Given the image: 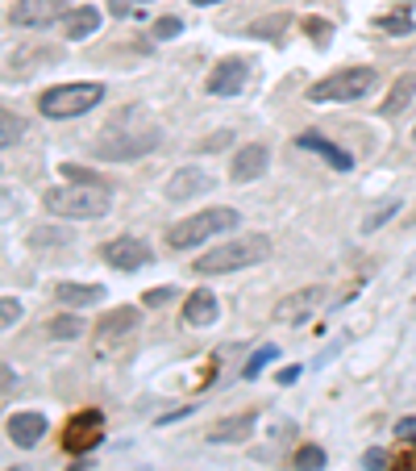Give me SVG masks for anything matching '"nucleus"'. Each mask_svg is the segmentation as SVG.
Instances as JSON below:
<instances>
[{
	"instance_id": "f257e3e1",
	"label": "nucleus",
	"mask_w": 416,
	"mask_h": 471,
	"mask_svg": "<svg viewBox=\"0 0 416 471\" xmlns=\"http://www.w3.org/2000/svg\"><path fill=\"white\" fill-rule=\"evenodd\" d=\"M267 254H271V238L267 234H242V238H229L216 251L200 254L191 271L196 276H229V271H246V267L267 263Z\"/></svg>"
},
{
	"instance_id": "f03ea898",
	"label": "nucleus",
	"mask_w": 416,
	"mask_h": 471,
	"mask_svg": "<svg viewBox=\"0 0 416 471\" xmlns=\"http://www.w3.org/2000/svg\"><path fill=\"white\" fill-rule=\"evenodd\" d=\"M242 226V213L229 205H216V209H204V213H191L183 218L179 226L166 230V246L171 251H191V246H200V242L216 238V234H229Z\"/></svg>"
},
{
	"instance_id": "7ed1b4c3",
	"label": "nucleus",
	"mask_w": 416,
	"mask_h": 471,
	"mask_svg": "<svg viewBox=\"0 0 416 471\" xmlns=\"http://www.w3.org/2000/svg\"><path fill=\"white\" fill-rule=\"evenodd\" d=\"M42 205H47V213H55V218L96 221L108 213V193L105 188H88V184H59V188H47Z\"/></svg>"
},
{
	"instance_id": "20e7f679",
	"label": "nucleus",
	"mask_w": 416,
	"mask_h": 471,
	"mask_svg": "<svg viewBox=\"0 0 416 471\" xmlns=\"http://www.w3.org/2000/svg\"><path fill=\"white\" fill-rule=\"evenodd\" d=\"M100 100H105V84H59L38 97V113L50 121H72L83 117L88 109H96Z\"/></svg>"
},
{
	"instance_id": "39448f33",
	"label": "nucleus",
	"mask_w": 416,
	"mask_h": 471,
	"mask_svg": "<svg viewBox=\"0 0 416 471\" xmlns=\"http://www.w3.org/2000/svg\"><path fill=\"white\" fill-rule=\"evenodd\" d=\"M158 146H163V133L155 125H146V130H105L92 142V155L105 158V163H130V158H142Z\"/></svg>"
},
{
	"instance_id": "423d86ee",
	"label": "nucleus",
	"mask_w": 416,
	"mask_h": 471,
	"mask_svg": "<svg viewBox=\"0 0 416 471\" xmlns=\"http://www.w3.org/2000/svg\"><path fill=\"white\" fill-rule=\"evenodd\" d=\"M379 84V72L375 67H345V72L325 75L321 84L309 88L312 105H342V100H362L370 88Z\"/></svg>"
},
{
	"instance_id": "0eeeda50",
	"label": "nucleus",
	"mask_w": 416,
	"mask_h": 471,
	"mask_svg": "<svg viewBox=\"0 0 416 471\" xmlns=\"http://www.w3.org/2000/svg\"><path fill=\"white\" fill-rule=\"evenodd\" d=\"M100 442H105V413L100 409L75 413L72 422H67V430H63V450H67V455H88V450H96Z\"/></svg>"
},
{
	"instance_id": "6e6552de",
	"label": "nucleus",
	"mask_w": 416,
	"mask_h": 471,
	"mask_svg": "<svg viewBox=\"0 0 416 471\" xmlns=\"http://www.w3.org/2000/svg\"><path fill=\"white\" fill-rule=\"evenodd\" d=\"M100 254H105V263L117 267V271H142V267L155 263V251H150V242H146V238H133V234L105 242V246H100Z\"/></svg>"
},
{
	"instance_id": "1a4fd4ad",
	"label": "nucleus",
	"mask_w": 416,
	"mask_h": 471,
	"mask_svg": "<svg viewBox=\"0 0 416 471\" xmlns=\"http://www.w3.org/2000/svg\"><path fill=\"white\" fill-rule=\"evenodd\" d=\"M325 296H329V292H325L321 284L292 292V296H284V301L275 304V321H284V326H300V321H309V317L321 309Z\"/></svg>"
},
{
	"instance_id": "9d476101",
	"label": "nucleus",
	"mask_w": 416,
	"mask_h": 471,
	"mask_svg": "<svg viewBox=\"0 0 416 471\" xmlns=\"http://www.w3.org/2000/svg\"><path fill=\"white\" fill-rule=\"evenodd\" d=\"M67 17V0H17L9 21L21 25V30H42V25Z\"/></svg>"
},
{
	"instance_id": "9b49d317",
	"label": "nucleus",
	"mask_w": 416,
	"mask_h": 471,
	"mask_svg": "<svg viewBox=\"0 0 416 471\" xmlns=\"http://www.w3.org/2000/svg\"><path fill=\"white\" fill-rule=\"evenodd\" d=\"M216 180H213V171H204V167H179L171 180H166V201H196V196L204 193H213Z\"/></svg>"
},
{
	"instance_id": "f8f14e48",
	"label": "nucleus",
	"mask_w": 416,
	"mask_h": 471,
	"mask_svg": "<svg viewBox=\"0 0 416 471\" xmlns=\"http://www.w3.org/2000/svg\"><path fill=\"white\" fill-rule=\"evenodd\" d=\"M246 80H250V63L225 59V63H216L213 75H208V92L213 97H238L242 88H246Z\"/></svg>"
},
{
	"instance_id": "ddd939ff",
	"label": "nucleus",
	"mask_w": 416,
	"mask_h": 471,
	"mask_svg": "<svg viewBox=\"0 0 416 471\" xmlns=\"http://www.w3.org/2000/svg\"><path fill=\"white\" fill-rule=\"evenodd\" d=\"M267 167H271V150H267L262 142H250V146H242L238 155H233L229 176H233V184H250V180H262Z\"/></svg>"
},
{
	"instance_id": "4468645a",
	"label": "nucleus",
	"mask_w": 416,
	"mask_h": 471,
	"mask_svg": "<svg viewBox=\"0 0 416 471\" xmlns=\"http://www.w3.org/2000/svg\"><path fill=\"white\" fill-rule=\"evenodd\" d=\"M296 146H300V150H312V155H321L333 171H350V167H354V155H350V150H342L337 142H329V138H321L317 130L296 133Z\"/></svg>"
},
{
	"instance_id": "2eb2a0df",
	"label": "nucleus",
	"mask_w": 416,
	"mask_h": 471,
	"mask_svg": "<svg viewBox=\"0 0 416 471\" xmlns=\"http://www.w3.org/2000/svg\"><path fill=\"white\" fill-rule=\"evenodd\" d=\"M216 317H221V301H216L208 288H196L188 301H183V321H188V326H196V330L213 326Z\"/></svg>"
},
{
	"instance_id": "dca6fc26",
	"label": "nucleus",
	"mask_w": 416,
	"mask_h": 471,
	"mask_svg": "<svg viewBox=\"0 0 416 471\" xmlns=\"http://www.w3.org/2000/svg\"><path fill=\"white\" fill-rule=\"evenodd\" d=\"M4 430H9V438L17 442V447L30 450V447L42 442V434H47V417H42V413H13Z\"/></svg>"
},
{
	"instance_id": "f3484780",
	"label": "nucleus",
	"mask_w": 416,
	"mask_h": 471,
	"mask_svg": "<svg viewBox=\"0 0 416 471\" xmlns=\"http://www.w3.org/2000/svg\"><path fill=\"white\" fill-rule=\"evenodd\" d=\"M250 434H254V413H238V417H221L204 438L216 447V442H242Z\"/></svg>"
},
{
	"instance_id": "a211bd4d",
	"label": "nucleus",
	"mask_w": 416,
	"mask_h": 471,
	"mask_svg": "<svg viewBox=\"0 0 416 471\" xmlns=\"http://www.w3.org/2000/svg\"><path fill=\"white\" fill-rule=\"evenodd\" d=\"M96 30H100V9H92V4H80V9H72L67 17H63V34L72 38V42L92 38Z\"/></svg>"
},
{
	"instance_id": "6ab92c4d",
	"label": "nucleus",
	"mask_w": 416,
	"mask_h": 471,
	"mask_svg": "<svg viewBox=\"0 0 416 471\" xmlns=\"http://www.w3.org/2000/svg\"><path fill=\"white\" fill-rule=\"evenodd\" d=\"M412 100H416V72H404V75H400V80L392 84L387 100L379 105V113H383V117H400V113H404Z\"/></svg>"
},
{
	"instance_id": "aec40b11",
	"label": "nucleus",
	"mask_w": 416,
	"mask_h": 471,
	"mask_svg": "<svg viewBox=\"0 0 416 471\" xmlns=\"http://www.w3.org/2000/svg\"><path fill=\"white\" fill-rule=\"evenodd\" d=\"M138 321H142V309H113V313L100 317V326H96V334L100 338H121V334H130V330H138Z\"/></svg>"
},
{
	"instance_id": "412c9836",
	"label": "nucleus",
	"mask_w": 416,
	"mask_h": 471,
	"mask_svg": "<svg viewBox=\"0 0 416 471\" xmlns=\"http://www.w3.org/2000/svg\"><path fill=\"white\" fill-rule=\"evenodd\" d=\"M55 296H59L67 309H88V304L105 301V288H100V284H59Z\"/></svg>"
},
{
	"instance_id": "4be33fe9",
	"label": "nucleus",
	"mask_w": 416,
	"mask_h": 471,
	"mask_svg": "<svg viewBox=\"0 0 416 471\" xmlns=\"http://www.w3.org/2000/svg\"><path fill=\"white\" fill-rule=\"evenodd\" d=\"M47 334L55 342H72V338H83V321L75 313H63V317H50L47 321Z\"/></svg>"
},
{
	"instance_id": "5701e85b",
	"label": "nucleus",
	"mask_w": 416,
	"mask_h": 471,
	"mask_svg": "<svg viewBox=\"0 0 416 471\" xmlns=\"http://www.w3.org/2000/svg\"><path fill=\"white\" fill-rule=\"evenodd\" d=\"M287 30V13H275V17H262V21H250L246 34L250 38H262V42H279Z\"/></svg>"
},
{
	"instance_id": "b1692460",
	"label": "nucleus",
	"mask_w": 416,
	"mask_h": 471,
	"mask_svg": "<svg viewBox=\"0 0 416 471\" xmlns=\"http://www.w3.org/2000/svg\"><path fill=\"white\" fill-rule=\"evenodd\" d=\"M321 467H325V450L317 442H309V447H300L292 455V471H321Z\"/></svg>"
},
{
	"instance_id": "393cba45",
	"label": "nucleus",
	"mask_w": 416,
	"mask_h": 471,
	"mask_svg": "<svg viewBox=\"0 0 416 471\" xmlns=\"http://www.w3.org/2000/svg\"><path fill=\"white\" fill-rule=\"evenodd\" d=\"M21 133H25V121L17 117L13 109L0 113V146H17L21 142Z\"/></svg>"
},
{
	"instance_id": "a878e982",
	"label": "nucleus",
	"mask_w": 416,
	"mask_h": 471,
	"mask_svg": "<svg viewBox=\"0 0 416 471\" xmlns=\"http://www.w3.org/2000/svg\"><path fill=\"white\" fill-rule=\"evenodd\" d=\"M63 176L72 184H88V188H105V193H113V184L105 180V176H92V171H83L80 163H63Z\"/></svg>"
},
{
	"instance_id": "bb28decb",
	"label": "nucleus",
	"mask_w": 416,
	"mask_h": 471,
	"mask_svg": "<svg viewBox=\"0 0 416 471\" xmlns=\"http://www.w3.org/2000/svg\"><path fill=\"white\" fill-rule=\"evenodd\" d=\"M400 205H404V201H387V205H379V209H375V213H370L367 221H362V234H375L379 226H387V221H392L395 213H400Z\"/></svg>"
},
{
	"instance_id": "cd10ccee",
	"label": "nucleus",
	"mask_w": 416,
	"mask_h": 471,
	"mask_svg": "<svg viewBox=\"0 0 416 471\" xmlns=\"http://www.w3.org/2000/svg\"><path fill=\"white\" fill-rule=\"evenodd\" d=\"M304 34H309L312 42H317V47L325 50V47L333 42V25L325 21V17H309V21H304Z\"/></svg>"
},
{
	"instance_id": "c85d7f7f",
	"label": "nucleus",
	"mask_w": 416,
	"mask_h": 471,
	"mask_svg": "<svg viewBox=\"0 0 416 471\" xmlns=\"http://www.w3.org/2000/svg\"><path fill=\"white\" fill-rule=\"evenodd\" d=\"M275 355H279V351H275L271 342H267V347H259V351H254V359L246 363V372H242V380H259V375H262V367H267V363H271Z\"/></svg>"
},
{
	"instance_id": "c756f323",
	"label": "nucleus",
	"mask_w": 416,
	"mask_h": 471,
	"mask_svg": "<svg viewBox=\"0 0 416 471\" xmlns=\"http://www.w3.org/2000/svg\"><path fill=\"white\" fill-rule=\"evenodd\" d=\"M17 321H21V301L17 296H0V326L13 330Z\"/></svg>"
},
{
	"instance_id": "7c9ffc66",
	"label": "nucleus",
	"mask_w": 416,
	"mask_h": 471,
	"mask_svg": "<svg viewBox=\"0 0 416 471\" xmlns=\"http://www.w3.org/2000/svg\"><path fill=\"white\" fill-rule=\"evenodd\" d=\"M379 30L392 38H404V34H412V21H408L404 13H395V17H379Z\"/></svg>"
},
{
	"instance_id": "2f4dec72",
	"label": "nucleus",
	"mask_w": 416,
	"mask_h": 471,
	"mask_svg": "<svg viewBox=\"0 0 416 471\" xmlns=\"http://www.w3.org/2000/svg\"><path fill=\"white\" fill-rule=\"evenodd\" d=\"M183 34V21H179V17H158L155 21V38L158 42H171V38H179Z\"/></svg>"
},
{
	"instance_id": "473e14b6",
	"label": "nucleus",
	"mask_w": 416,
	"mask_h": 471,
	"mask_svg": "<svg viewBox=\"0 0 416 471\" xmlns=\"http://www.w3.org/2000/svg\"><path fill=\"white\" fill-rule=\"evenodd\" d=\"M166 301H175V288H150V292H142L146 309H163Z\"/></svg>"
},
{
	"instance_id": "72a5a7b5",
	"label": "nucleus",
	"mask_w": 416,
	"mask_h": 471,
	"mask_svg": "<svg viewBox=\"0 0 416 471\" xmlns=\"http://www.w3.org/2000/svg\"><path fill=\"white\" fill-rule=\"evenodd\" d=\"M362 467H367V471H383V467H387V455H383L379 447H370L367 455H362Z\"/></svg>"
},
{
	"instance_id": "f704fd0d",
	"label": "nucleus",
	"mask_w": 416,
	"mask_h": 471,
	"mask_svg": "<svg viewBox=\"0 0 416 471\" xmlns=\"http://www.w3.org/2000/svg\"><path fill=\"white\" fill-rule=\"evenodd\" d=\"M395 438L400 442H416V417H400L395 422Z\"/></svg>"
},
{
	"instance_id": "c9c22d12",
	"label": "nucleus",
	"mask_w": 416,
	"mask_h": 471,
	"mask_svg": "<svg viewBox=\"0 0 416 471\" xmlns=\"http://www.w3.org/2000/svg\"><path fill=\"white\" fill-rule=\"evenodd\" d=\"M229 142H233V133H229V130H221L216 138H208V142H204V150H225Z\"/></svg>"
},
{
	"instance_id": "e433bc0d",
	"label": "nucleus",
	"mask_w": 416,
	"mask_h": 471,
	"mask_svg": "<svg viewBox=\"0 0 416 471\" xmlns=\"http://www.w3.org/2000/svg\"><path fill=\"white\" fill-rule=\"evenodd\" d=\"M387 471H416V450H404V455L395 459V467H387Z\"/></svg>"
},
{
	"instance_id": "4c0bfd02",
	"label": "nucleus",
	"mask_w": 416,
	"mask_h": 471,
	"mask_svg": "<svg viewBox=\"0 0 416 471\" xmlns=\"http://www.w3.org/2000/svg\"><path fill=\"white\" fill-rule=\"evenodd\" d=\"M300 380V367H287V372H279V384H296Z\"/></svg>"
},
{
	"instance_id": "58836bf2",
	"label": "nucleus",
	"mask_w": 416,
	"mask_h": 471,
	"mask_svg": "<svg viewBox=\"0 0 416 471\" xmlns=\"http://www.w3.org/2000/svg\"><path fill=\"white\" fill-rule=\"evenodd\" d=\"M191 4H200V9H208V4H221V0H191Z\"/></svg>"
},
{
	"instance_id": "ea45409f",
	"label": "nucleus",
	"mask_w": 416,
	"mask_h": 471,
	"mask_svg": "<svg viewBox=\"0 0 416 471\" xmlns=\"http://www.w3.org/2000/svg\"><path fill=\"white\" fill-rule=\"evenodd\" d=\"M133 4H150V0H133Z\"/></svg>"
},
{
	"instance_id": "a19ab883",
	"label": "nucleus",
	"mask_w": 416,
	"mask_h": 471,
	"mask_svg": "<svg viewBox=\"0 0 416 471\" xmlns=\"http://www.w3.org/2000/svg\"><path fill=\"white\" fill-rule=\"evenodd\" d=\"M395 4H412V0H395Z\"/></svg>"
},
{
	"instance_id": "79ce46f5",
	"label": "nucleus",
	"mask_w": 416,
	"mask_h": 471,
	"mask_svg": "<svg viewBox=\"0 0 416 471\" xmlns=\"http://www.w3.org/2000/svg\"><path fill=\"white\" fill-rule=\"evenodd\" d=\"M9 471H17V467H9Z\"/></svg>"
},
{
	"instance_id": "37998d69",
	"label": "nucleus",
	"mask_w": 416,
	"mask_h": 471,
	"mask_svg": "<svg viewBox=\"0 0 416 471\" xmlns=\"http://www.w3.org/2000/svg\"><path fill=\"white\" fill-rule=\"evenodd\" d=\"M412 138H416V133H412Z\"/></svg>"
}]
</instances>
